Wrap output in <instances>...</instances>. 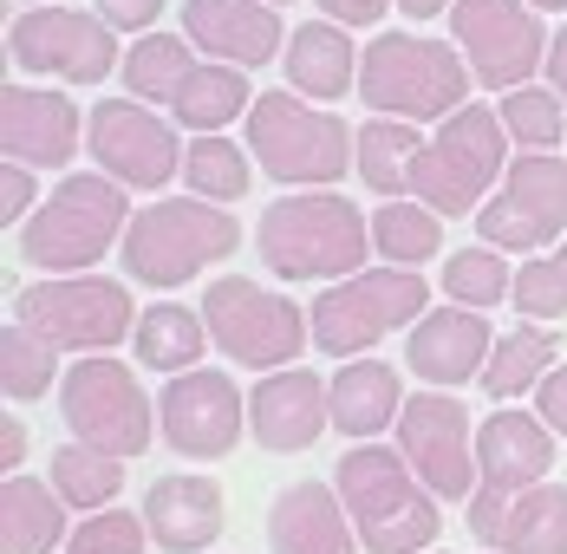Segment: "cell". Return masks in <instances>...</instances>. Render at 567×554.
<instances>
[{"label": "cell", "mask_w": 567, "mask_h": 554, "mask_svg": "<svg viewBox=\"0 0 567 554\" xmlns=\"http://www.w3.org/2000/svg\"><path fill=\"white\" fill-rule=\"evenodd\" d=\"M255 248H261V268L281 280H352L365 275V255H379L365 209L333 189H293L268 203Z\"/></svg>", "instance_id": "obj_1"}, {"label": "cell", "mask_w": 567, "mask_h": 554, "mask_svg": "<svg viewBox=\"0 0 567 554\" xmlns=\"http://www.w3.org/2000/svg\"><path fill=\"white\" fill-rule=\"evenodd\" d=\"M333 490H340L365 554H417V548H431L437 529H444V509L417 483V470L404 463L398 443L392 450L385 443L346 450L340 470H333Z\"/></svg>", "instance_id": "obj_2"}, {"label": "cell", "mask_w": 567, "mask_h": 554, "mask_svg": "<svg viewBox=\"0 0 567 554\" xmlns=\"http://www.w3.org/2000/svg\"><path fill=\"white\" fill-rule=\"evenodd\" d=\"M131 196L124 183L92 170V176H65L53 196L33 209V222L20 228V261L40 275H92L105 261V248H124L131 228Z\"/></svg>", "instance_id": "obj_3"}, {"label": "cell", "mask_w": 567, "mask_h": 554, "mask_svg": "<svg viewBox=\"0 0 567 554\" xmlns=\"http://www.w3.org/2000/svg\"><path fill=\"white\" fill-rule=\"evenodd\" d=\"M503 176H509L503 111L463 105L456 117L437 124V137L417 144V157L404 164V189L437 216H470L489 203V189H503Z\"/></svg>", "instance_id": "obj_4"}, {"label": "cell", "mask_w": 567, "mask_h": 554, "mask_svg": "<svg viewBox=\"0 0 567 554\" xmlns=\"http://www.w3.org/2000/svg\"><path fill=\"white\" fill-rule=\"evenodd\" d=\"M241 248V222L228 216L223 203H203V196H164L151 209H137L124 228V275L171 294L189 287L209 261H228Z\"/></svg>", "instance_id": "obj_5"}, {"label": "cell", "mask_w": 567, "mask_h": 554, "mask_svg": "<svg viewBox=\"0 0 567 554\" xmlns=\"http://www.w3.org/2000/svg\"><path fill=\"white\" fill-rule=\"evenodd\" d=\"M359 99L379 117H404V124H431V117H456L470 99V72L463 53L424 33H379L365 40L359 59Z\"/></svg>", "instance_id": "obj_6"}, {"label": "cell", "mask_w": 567, "mask_h": 554, "mask_svg": "<svg viewBox=\"0 0 567 554\" xmlns=\"http://www.w3.org/2000/svg\"><path fill=\"white\" fill-rule=\"evenodd\" d=\"M248 157L275 183L327 189L359 164V131H346V117H333V111H313V99H300V92H261L248 111Z\"/></svg>", "instance_id": "obj_7"}, {"label": "cell", "mask_w": 567, "mask_h": 554, "mask_svg": "<svg viewBox=\"0 0 567 554\" xmlns=\"http://www.w3.org/2000/svg\"><path fill=\"white\" fill-rule=\"evenodd\" d=\"M13 320L53 339L59 352H112L137 332V300L124 280L105 275H53L33 287H13Z\"/></svg>", "instance_id": "obj_8"}, {"label": "cell", "mask_w": 567, "mask_h": 554, "mask_svg": "<svg viewBox=\"0 0 567 554\" xmlns=\"http://www.w3.org/2000/svg\"><path fill=\"white\" fill-rule=\"evenodd\" d=\"M431 314V287L417 268H365L352 280H333L313 300V346L333 359H359L365 346L417 327Z\"/></svg>", "instance_id": "obj_9"}, {"label": "cell", "mask_w": 567, "mask_h": 554, "mask_svg": "<svg viewBox=\"0 0 567 554\" xmlns=\"http://www.w3.org/2000/svg\"><path fill=\"white\" fill-rule=\"evenodd\" d=\"M203 320H209V339L223 346L228 359L248 366V372H261V379L268 372H287L307 352V339H313V320L287 294H268L261 280H248V275L209 280Z\"/></svg>", "instance_id": "obj_10"}, {"label": "cell", "mask_w": 567, "mask_h": 554, "mask_svg": "<svg viewBox=\"0 0 567 554\" xmlns=\"http://www.w3.org/2000/svg\"><path fill=\"white\" fill-rule=\"evenodd\" d=\"M476 470H483V483H476V496L463 502L470 509V535L483 548H496V529H503L509 502L522 490H535V483H548V470H555V431L535 411H509L503 404V411H489L476 424Z\"/></svg>", "instance_id": "obj_11"}, {"label": "cell", "mask_w": 567, "mask_h": 554, "mask_svg": "<svg viewBox=\"0 0 567 554\" xmlns=\"http://www.w3.org/2000/svg\"><path fill=\"white\" fill-rule=\"evenodd\" d=\"M59 418L65 431L92 450H112V456H137L151 450V431H157V411L137 386L131 366H117L112 352H92L79 359L65 379H59Z\"/></svg>", "instance_id": "obj_12"}, {"label": "cell", "mask_w": 567, "mask_h": 554, "mask_svg": "<svg viewBox=\"0 0 567 554\" xmlns=\"http://www.w3.org/2000/svg\"><path fill=\"white\" fill-rule=\"evenodd\" d=\"M476 235L483 248L503 255H542L548 242L567 235V157L555 151H522L503 176V189L476 209Z\"/></svg>", "instance_id": "obj_13"}, {"label": "cell", "mask_w": 567, "mask_h": 554, "mask_svg": "<svg viewBox=\"0 0 567 554\" xmlns=\"http://www.w3.org/2000/svg\"><path fill=\"white\" fill-rule=\"evenodd\" d=\"M451 33H456V53L476 72V85H503V92L528 85L548 65V40H555L535 20L528 0H456Z\"/></svg>", "instance_id": "obj_14"}, {"label": "cell", "mask_w": 567, "mask_h": 554, "mask_svg": "<svg viewBox=\"0 0 567 554\" xmlns=\"http://www.w3.org/2000/svg\"><path fill=\"white\" fill-rule=\"evenodd\" d=\"M7 53L20 72H47L65 85H105V72L117 65V33L79 7H27L7 33Z\"/></svg>", "instance_id": "obj_15"}, {"label": "cell", "mask_w": 567, "mask_h": 554, "mask_svg": "<svg viewBox=\"0 0 567 554\" xmlns=\"http://www.w3.org/2000/svg\"><path fill=\"white\" fill-rule=\"evenodd\" d=\"M470 411L463 398H444V391H417L404 398V418H398V450L404 463L417 470V483L437 502H470L483 470H476V450H470Z\"/></svg>", "instance_id": "obj_16"}, {"label": "cell", "mask_w": 567, "mask_h": 554, "mask_svg": "<svg viewBox=\"0 0 567 554\" xmlns=\"http://www.w3.org/2000/svg\"><path fill=\"white\" fill-rule=\"evenodd\" d=\"M85 151L99 157L105 176H117L124 189H164L176 170H183V144H176V124L157 117L144 99H99L85 117Z\"/></svg>", "instance_id": "obj_17"}, {"label": "cell", "mask_w": 567, "mask_h": 554, "mask_svg": "<svg viewBox=\"0 0 567 554\" xmlns=\"http://www.w3.org/2000/svg\"><path fill=\"white\" fill-rule=\"evenodd\" d=\"M157 424H164V443L176 456H196V463H216L241 443V424H248V398L235 391L228 372H176L164 398H157Z\"/></svg>", "instance_id": "obj_18"}, {"label": "cell", "mask_w": 567, "mask_h": 554, "mask_svg": "<svg viewBox=\"0 0 567 554\" xmlns=\"http://www.w3.org/2000/svg\"><path fill=\"white\" fill-rule=\"evenodd\" d=\"M489 352H496V332H489V320L476 307H431L417 327L404 332V366L437 391L483 379Z\"/></svg>", "instance_id": "obj_19"}, {"label": "cell", "mask_w": 567, "mask_h": 554, "mask_svg": "<svg viewBox=\"0 0 567 554\" xmlns=\"http://www.w3.org/2000/svg\"><path fill=\"white\" fill-rule=\"evenodd\" d=\"M79 124L85 117L65 92H40V85H7L0 92V151H7V164H27V170L72 164V151L85 144Z\"/></svg>", "instance_id": "obj_20"}, {"label": "cell", "mask_w": 567, "mask_h": 554, "mask_svg": "<svg viewBox=\"0 0 567 554\" xmlns=\"http://www.w3.org/2000/svg\"><path fill=\"white\" fill-rule=\"evenodd\" d=\"M183 33L189 47L209 53V65H235V72L287 53V27L275 20L268 0H183Z\"/></svg>", "instance_id": "obj_21"}, {"label": "cell", "mask_w": 567, "mask_h": 554, "mask_svg": "<svg viewBox=\"0 0 567 554\" xmlns=\"http://www.w3.org/2000/svg\"><path fill=\"white\" fill-rule=\"evenodd\" d=\"M327 424H333V391L320 386L313 372H300V366L268 372L261 386L248 391V431H255L261 450H275V456L307 450Z\"/></svg>", "instance_id": "obj_22"}, {"label": "cell", "mask_w": 567, "mask_h": 554, "mask_svg": "<svg viewBox=\"0 0 567 554\" xmlns=\"http://www.w3.org/2000/svg\"><path fill=\"white\" fill-rule=\"evenodd\" d=\"M268 548L275 554H359V529L346 515V502L333 483H287L268 502Z\"/></svg>", "instance_id": "obj_23"}, {"label": "cell", "mask_w": 567, "mask_h": 554, "mask_svg": "<svg viewBox=\"0 0 567 554\" xmlns=\"http://www.w3.org/2000/svg\"><path fill=\"white\" fill-rule=\"evenodd\" d=\"M223 502L228 496L209 476H157L151 496H144V529L157 535L164 554H203L228 522Z\"/></svg>", "instance_id": "obj_24"}, {"label": "cell", "mask_w": 567, "mask_h": 554, "mask_svg": "<svg viewBox=\"0 0 567 554\" xmlns=\"http://www.w3.org/2000/svg\"><path fill=\"white\" fill-rule=\"evenodd\" d=\"M281 65H287V85L300 99H313L320 111L333 105V99H346V92H359V47H352V33H346L340 20L293 27Z\"/></svg>", "instance_id": "obj_25"}, {"label": "cell", "mask_w": 567, "mask_h": 554, "mask_svg": "<svg viewBox=\"0 0 567 554\" xmlns=\"http://www.w3.org/2000/svg\"><path fill=\"white\" fill-rule=\"evenodd\" d=\"M327 391H333V431H346L352 443L398 431V418H404V386L385 359H346Z\"/></svg>", "instance_id": "obj_26"}, {"label": "cell", "mask_w": 567, "mask_h": 554, "mask_svg": "<svg viewBox=\"0 0 567 554\" xmlns=\"http://www.w3.org/2000/svg\"><path fill=\"white\" fill-rule=\"evenodd\" d=\"M65 535V496L40 476H7L0 483V554H53Z\"/></svg>", "instance_id": "obj_27"}, {"label": "cell", "mask_w": 567, "mask_h": 554, "mask_svg": "<svg viewBox=\"0 0 567 554\" xmlns=\"http://www.w3.org/2000/svg\"><path fill=\"white\" fill-rule=\"evenodd\" d=\"M131 346H137V366L176 379V372H196V359H203V346H209V320L189 314V307H176V300H157L151 314H137Z\"/></svg>", "instance_id": "obj_28"}, {"label": "cell", "mask_w": 567, "mask_h": 554, "mask_svg": "<svg viewBox=\"0 0 567 554\" xmlns=\"http://www.w3.org/2000/svg\"><path fill=\"white\" fill-rule=\"evenodd\" d=\"M248 111H255V99H248V79L235 65H196L189 85L176 92L171 124L176 131H196V137H216L223 124L248 117Z\"/></svg>", "instance_id": "obj_29"}, {"label": "cell", "mask_w": 567, "mask_h": 554, "mask_svg": "<svg viewBox=\"0 0 567 554\" xmlns=\"http://www.w3.org/2000/svg\"><path fill=\"white\" fill-rule=\"evenodd\" d=\"M372 248H379L385 268H424L444 248V216L424 209L417 196H392V203L372 209Z\"/></svg>", "instance_id": "obj_30"}, {"label": "cell", "mask_w": 567, "mask_h": 554, "mask_svg": "<svg viewBox=\"0 0 567 554\" xmlns=\"http://www.w3.org/2000/svg\"><path fill=\"white\" fill-rule=\"evenodd\" d=\"M496 554H567V490L561 483H535L509 502Z\"/></svg>", "instance_id": "obj_31"}, {"label": "cell", "mask_w": 567, "mask_h": 554, "mask_svg": "<svg viewBox=\"0 0 567 554\" xmlns=\"http://www.w3.org/2000/svg\"><path fill=\"white\" fill-rule=\"evenodd\" d=\"M561 339L548 327H515L496 339V352H489V366H483V391L489 398H522V391H535L561 359Z\"/></svg>", "instance_id": "obj_32"}, {"label": "cell", "mask_w": 567, "mask_h": 554, "mask_svg": "<svg viewBox=\"0 0 567 554\" xmlns=\"http://www.w3.org/2000/svg\"><path fill=\"white\" fill-rule=\"evenodd\" d=\"M124 85H131V99H144V105H176V92L189 85V72H196V53H189V40H176V33H144L131 53H124Z\"/></svg>", "instance_id": "obj_33"}, {"label": "cell", "mask_w": 567, "mask_h": 554, "mask_svg": "<svg viewBox=\"0 0 567 554\" xmlns=\"http://www.w3.org/2000/svg\"><path fill=\"white\" fill-rule=\"evenodd\" d=\"M53 490L65 496V509L105 515L124 490V456L92 450V443H65V450H53Z\"/></svg>", "instance_id": "obj_34"}, {"label": "cell", "mask_w": 567, "mask_h": 554, "mask_svg": "<svg viewBox=\"0 0 567 554\" xmlns=\"http://www.w3.org/2000/svg\"><path fill=\"white\" fill-rule=\"evenodd\" d=\"M53 372H59L53 339H40V332L20 327V320H7V332H0V391L13 404H33V398L53 391Z\"/></svg>", "instance_id": "obj_35"}, {"label": "cell", "mask_w": 567, "mask_h": 554, "mask_svg": "<svg viewBox=\"0 0 567 554\" xmlns=\"http://www.w3.org/2000/svg\"><path fill=\"white\" fill-rule=\"evenodd\" d=\"M417 124H404V117H365V131H359V176H365V189H379L385 203H392L398 189H404V164L417 157Z\"/></svg>", "instance_id": "obj_36"}, {"label": "cell", "mask_w": 567, "mask_h": 554, "mask_svg": "<svg viewBox=\"0 0 567 554\" xmlns=\"http://www.w3.org/2000/svg\"><path fill=\"white\" fill-rule=\"evenodd\" d=\"M183 183H189L203 203H241V196H248V151L228 144L223 131H216V137H189V151H183Z\"/></svg>", "instance_id": "obj_37"}, {"label": "cell", "mask_w": 567, "mask_h": 554, "mask_svg": "<svg viewBox=\"0 0 567 554\" xmlns=\"http://www.w3.org/2000/svg\"><path fill=\"white\" fill-rule=\"evenodd\" d=\"M503 131H509V144L522 151H555L567 144V117H561V92L555 85H515L503 92Z\"/></svg>", "instance_id": "obj_38"}, {"label": "cell", "mask_w": 567, "mask_h": 554, "mask_svg": "<svg viewBox=\"0 0 567 554\" xmlns=\"http://www.w3.org/2000/svg\"><path fill=\"white\" fill-rule=\"evenodd\" d=\"M437 294H451V307H496V300H509L515 294V275L509 261H503V248H463L444 261V287Z\"/></svg>", "instance_id": "obj_39"}, {"label": "cell", "mask_w": 567, "mask_h": 554, "mask_svg": "<svg viewBox=\"0 0 567 554\" xmlns=\"http://www.w3.org/2000/svg\"><path fill=\"white\" fill-rule=\"evenodd\" d=\"M515 307L528 314V320H561L567 314V242L555 255H528L522 268H515Z\"/></svg>", "instance_id": "obj_40"}, {"label": "cell", "mask_w": 567, "mask_h": 554, "mask_svg": "<svg viewBox=\"0 0 567 554\" xmlns=\"http://www.w3.org/2000/svg\"><path fill=\"white\" fill-rule=\"evenodd\" d=\"M144 515H131V509H105V515H85L79 529H72V542L65 554H144Z\"/></svg>", "instance_id": "obj_41"}, {"label": "cell", "mask_w": 567, "mask_h": 554, "mask_svg": "<svg viewBox=\"0 0 567 554\" xmlns=\"http://www.w3.org/2000/svg\"><path fill=\"white\" fill-rule=\"evenodd\" d=\"M33 209H40V183H33V170L7 164L0 170V222H7V228H27Z\"/></svg>", "instance_id": "obj_42"}, {"label": "cell", "mask_w": 567, "mask_h": 554, "mask_svg": "<svg viewBox=\"0 0 567 554\" xmlns=\"http://www.w3.org/2000/svg\"><path fill=\"white\" fill-rule=\"evenodd\" d=\"M157 13H164V0H99V20L112 33H144V27H157Z\"/></svg>", "instance_id": "obj_43"}, {"label": "cell", "mask_w": 567, "mask_h": 554, "mask_svg": "<svg viewBox=\"0 0 567 554\" xmlns=\"http://www.w3.org/2000/svg\"><path fill=\"white\" fill-rule=\"evenodd\" d=\"M535 418H542L555 438H567V366H555V372L535 386Z\"/></svg>", "instance_id": "obj_44"}, {"label": "cell", "mask_w": 567, "mask_h": 554, "mask_svg": "<svg viewBox=\"0 0 567 554\" xmlns=\"http://www.w3.org/2000/svg\"><path fill=\"white\" fill-rule=\"evenodd\" d=\"M392 0H320V20H340V27H379Z\"/></svg>", "instance_id": "obj_45"}, {"label": "cell", "mask_w": 567, "mask_h": 554, "mask_svg": "<svg viewBox=\"0 0 567 554\" xmlns=\"http://www.w3.org/2000/svg\"><path fill=\"white\" fill-rule=\"evenodd\" d=\"M20 463H27V424H20V418H7V424H0V470H7V476H20Z\"/></svg>", "instance_id": "obj_46"}, {"label": "cell", "mask_w": 567, "mask_h": 554, "mask_svg": "<svg viewBox=\"0 0 567 554\" xmlns=\"http://www.w3.org/2000/svg\"><path fill=\"white\" fill-rule=\"evenodd\" d=\"M542 72H548V85L567 99V27H555V40H548V65H542Z\"/></svg>", "instance_id": "obj_47"}, {"label": "cell", "mask_w": 567, "mask_h": 554, "mask_svg": "<svg viewBox=\"0 0 567 554\" xmlns=\"http://www.w3.org/2000/svg\"><path fill=\"white\" fill-rule=\"evenodd\" d=\"M404 7V20H431V13H451L456 0H398Z\"/></svg>", "instance_id": "obj_48"}, {"label": "cell", "mask_w": 567, "mask_h": 554, "mask_svg": "<svg viewBox=\"0 0 567 554\" xmlns=\"http://www.w3.org/2000/svg\"><path fill=\"white\" fill-rule=\"evenodd\" d=\"M528 7H542V13H561L567 0H528Z\"/></svg>", "instance_id": "obj_49"}, {"label": "cell", "mask_w": 567, "mask_h": 554, "mask_svg": "<svg viewBox=\"0 0 567 554\" xmlns=\"http://www.w3.org/2000/svg\"><path fill=\"white\" fill-rule=\"evenodd\" d=\"M268 7H287V0H268Z\"/></svg>", "instance_id": "obj_50"}, {"label": "cell", "mask_w": 567, "mask_h": 554, "mask_svg": "<svg viewBox=\"0 0 567 554\" xmlns=\"http://www.w3.org/2000/svg\"><path fill=\"white\" fill-rule=\"evenodd\" d=\"M27 7H33V0H27ZM47 7H53V0H47Z\"/></svg>", "instance_id": "obj_51"}]
</instances>
